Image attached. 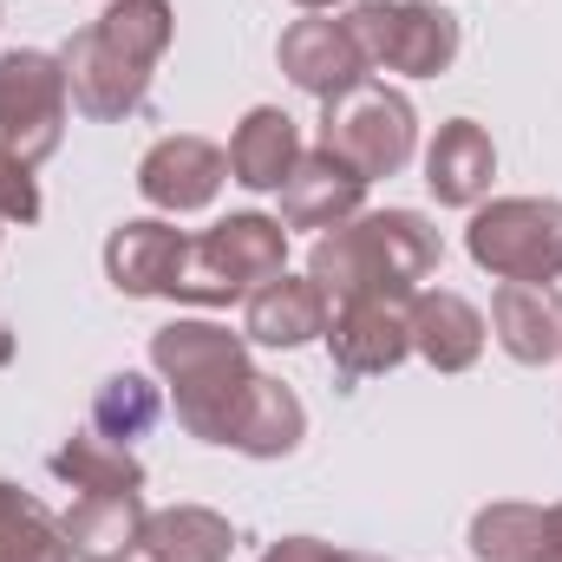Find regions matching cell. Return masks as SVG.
<instances>
[{
	"instance_id": "cell-1",
	"label": "cell",
	"mask_w": 562,
	"mask_h": 562,
	"mask_svg": "<svg viewBox=\"0 0 562 562\" xmlns=\"http://www.w3.org/2000/svg\"><path fill=\"white\" fill-rule=\"evenodd\" d=\"M150 367L177 406V425L203 445H243L249 406L262 393V373L249 360V334H229L223 321H170L150 334Z\"/></svg>"
},
{
	"instance_id": "cell-2",
	"label": "cell",
	"mask_w": 562,
	"mask_h": 562,
	"mask_svg": "<svg viewBox=\"0 0 562 562\" xmlns=\"http://www.w3.org/2000/svg\"><path fill=\"white\" fill-rule=\"evenodd\" d=\"M177 40V7L170 0H119L99 20H86L66 46V86H72V112H86L92 125H119L132 119L157 79V59Z\"/></svg>"
},
{
	"instance_id": "cell-3",
	"label": "cell",
	"mask_w": 562,
	"mask_h": 562,
	"mask_svg": "<svg viewBox=\"0 0 562 562\" xmlns=\"http://www.w3.org/2000/svg\"><path fill=\"white\" fill-rule=\"evenodd\" d=\"M445 262V236L419 210H360L353 223L314 236L307 276L327 294V307L360 294H419Z\"/></svg>"
},
{
	"instance_id": "cell-4",
	"label": "cell",
	"mask_w": 562,
	"mask_h": 562,
	"mask_svg": "<svg viewBox=\"0 0 562 562\" xmlns=\"http://www.w3.org/2000/svg\"><path fill=\"white\" fill-rule=\"evenodd\" d=\"M288 269V229L281 216L262 210H236L223 216L216 229L190 236V256H183V281L170 301H196V307H229V301H249L262 281H276Z\"/></svg>"
},
{
	"instance_id": "cell-5",
	"label": "cell",
	"mask_w": 562,
	"mask_h": 562,
	"mask_svg": "<svg viewBox=\"0 0 562 562\" xmlns=\"http://www.w3.org/2000/svg\"><path fill=\"white\" fill-rule=\"evenodd\" d=\"M314 144L327 157H340L347 170H360L367 183H380V177H400L413 164V150H419V112H413L406 92L360 79L353 92H340V99L321 105V138Z\"/></svg>"
},
{
	"instance_id": "cell-6",
	"label": "cell",
	"mask_w": 562,
	"mask_h": 562,
	"mask_svg": "<svg viewBox=\"0 0 562 562\" xmlns=\"http://www.w3.org/2000/svg\"><path fill=\"white\" fill-rule=\"evenodd\" d=\"M347 33L367 53V72H400V79H438L451 72L464 26L438 0H360L340 13Z\"/></svg>"
},
{
	"instance_id": "cell-7",
	"label": "cell",
	"mask_w": 562,
	"mask_h": 562,
	"mask_svg": "<svg viewBox=\"0 0 562 562\" xmlns=\"http://www.w3.org/2000/svg\"><path fill=\"white\" fill-rule=\"evenodd\" d=\"M464 249L497 281H562V203L557 196H491L471 210Z\"/></svg>"
},
{
	"instance_id": "cell-8",
	"label": "cell",
	"mask_w": 562,
	"mask_h": 562,
	"mask_svg": "<svg viewBox=\"0 0 562 562\" xmlns=\"http://www.w3.org/2000/svg\"><path fill=\"white\" fill-rule=\"evenodd\" d=\"M66 119H72V86L59 53H33V46L0 53V157L26 170L46 164L66 144Z\"/></svg>"
},
{
	"instance_id": "cell-9",
	"label": "cell",
	"mask_w": 562,
	"mask_h": 562,
	"mask_svg": "<svg viewBox=\"0 0 562 562\" xmlns=\"http://www.w3.org/2000/svg\"><path fill=\"white\" fill-rule=\"evenodd\" d=\"M327 353H334V373L347 386L353 380H373V373H393L413 353V294H360V301H340L334 321H327Z\"/></svg>"
},
{
	"instance_id": "cell-10",
	"label": "cell",
	"mask_w": 562,
	"mask_h": 562,
	"mask_svg": "<svg viewBox=\"0 0 562 562\" xmlns=\"http://www.w3.org/2000/svg\"><path fill=\"white\" fill-rule=\"evenodd\" d=\"M229 183V150L196 132H177V138H157L138 164V196L164 216H190V210H210L216 190Z\"/></svg>"
},
{
	"instance_id": "cell-11",
	"label": "cell",
	"mask_w": 562,
	"mask_h": 562,
	"mask_svg": "<svg viewBox=\"0 0 562 562\" xmlns=\"http://www.w3.org/2000/svg\"><path fill=\"white\" fill-rule=\"evenodd\" d=\"M183 256H190L183 229H170L157 216H132L105 236V281L125 301H170L183 281Z\"/></svg>"
},
{
	"instance_id": "cell-12",
	"label": "cell",
	"mask_w": 562,
	"mask_h": 562,
	"mask_svg": "<svg viewBox=\"0 0 562 562\" xmlns=\"http://www.w3.org/2000/svg\"><path fill=\"white\" fill-rule=\"evenodd\" d=\"M281 72L307 92V99H340V92H353L360 79H367V53H360V40L347 33V20H327V13H307V20H294L288 33H281L276 46Z\"/></svg>"
},
{
	"instance_id": "cell-13",
	"label": "cell",
	"mask_w": 562,
	"mask_h": 562,
	"mask_svg": "<svg viewBox=\"0 0 562 562\" xmlns=\"http://www.w3.org/2000/svg\"><path fill=\"white\" fill-rule=\"evenodd\" d=\"M276 196H281V229H321L327 236V229H340V223L360 216L367 177L347 170L340 157H327L314 144V150H301V164L288 170V183H281Z\"/></svg>"
},
{
	"instance_id": "cell-14",
	"label": "cell",
	"mask_w": 562,
	"mask_h": 562,
	"mask_svg": "<svg viewBox=\"0 0 562 562\" xmlns=\"http://www.w3.org/2000/svg\"><path fill=\"white\" fill-rule=\"evenodd\" d=\"M491 327L497 347L517 367H550L562 360V294L557 281H504L491 294Z\"/></svg>"
},
{
	"instance_id": "cell-15",
	"label": "cell",
	"mask_w": 562,
	"mask_h": 562,
	"mask_svg": "<svg viewBox=\"0 0 562 562\" xmlns=\"http://www.w3.org/2000/svg\"><path fill=\"white\" fill-rule=\"evenodd\" d=\"M491 177H497V144H491V132L477 119L438 125V138L425 150V190L445 210H477L491 196Z\"/></svg>"
},
{
	"instance_id": "cell-16",
	"label": "cell",
	"mask_w": 562,
	"mask_h": 562,
	"mask_svg": "<svg viewBox=\"0 0 562 562\" xmlns=\"http://www.w3.org/2000/svg\"><path fill=\"white\" fill-rule=\"evenodd\" d=\"M327 321H334V307H327V294L314 288V276H288L281 269L276 281H262L256 294H249V314H243V334L256 340V347H307V340H327Z\"/></svg>"
},
{
	"instance_id": "cell-17",
	"label": "cell",
	"mask_w": 562,
	"mask_h": 562,
	"mask_svg": "<svg viewBox=\"0 0 562 562\" xmlns=\"http://www.w3.org/2000/svg\"><path fill=\"white\" fill-rule=\"evenodd\" d=\"M484 314L451 294V288H419L413 294V353H419L431 373H471L477 353H484Z\"/></svg>"
},
{
	"instance_id": "cell-18",
	"label": "cell",
	"mask_w": 562,
	"mask_h": 562,
	"mask_svg": "<svg viewBox=\"0 0 562 562\" xmlns=\"http://www.w3.org/2000/svg\"><path fill=\"white\" fill-rule=\"evenodd\" d=\"M144 491H79V504L59 517L72 562H132L144 543Z\"/></svg>"
},
{
	"instance_id": "cell-19",
	"label": "cell",
	"mask_w": 562,
	"mask_h": 562,
	"mask_svg": "<svg viewBox=\"0 0 562 562\" xmlns=\"http://www.w3.org/2000/svg\"><path fill=\"white\" fill-rule=\"evenodd\" d=\"M477 562H562V504H484L471 517Z\"/></svg>"
},
{
	"instance_id": "cell-20",
	"label": "cell",
	"mask_w": 562,
	"mask_h": 562,
	"mask_svg": "<svg viewBox=\"0 0 562 562\" xmlns=\"http://www.w3.org/2000/svg\"><path fill=\"white\" fill-rule=\"evenodd\" d=\"M144 562H229L236 557V530L223 510L210 504H170L144 517Z\"/></svg>"
},
{
	"instance_id": "cell-21",
	"label": "cell",
	"mask_w": 562,
	"mask_h": 562,
	"mask_svg": "<svg viewBox=\"0 0 562 562\" xmlns=\"http://www.w3.org/2000/svg\"><path fill=\"white\" fill-rule=\"evenodd\" d=\"M294 164H301V125L281 105H256L229 138V177L243 190H281Z\"/></svg>"
},
{
	"instance_id": "cell-22",
	"label": "cell",
	"mask_w": 562,
	"mask_h": 562,
	"mask_svg": "<svg viewBox=\"0 0 562 562\" xmlns=\"http://www.w3.org/2000/svg\"><path fill=\"white\" fill-rule=\"evenodd\" d=\"M53 477L72 491H144V464L132 445L105 438V431H72L53 451Z\"/></svg>"
},
{
	"instance_id": "cell-23",
	"label": "cell",
	"mask_w": 562,
	"mask_h": 562,
	"mask_svg": "<svg viewBox=\"0 0 562 562\" xmlns=\"http://www.w3.org/2000/svg\"><path fill=\"white\" fill-rule=\"evenodd\" d=\"M0 562H72L59 517L7 477H0Z\"/></svg>"
},
{
	"instance_id": "cell-24",
	"label": "cell",
	"mask_w": 562,
	"mask_h": 562,
	"mask_svg": "<svg viewBox=\"0 0 562 562\" xmlns=\"http://www.w3.org/2000/svg\"><path fill=\"white\" fill-rule=\"evenodd\" d=\"M307 438V406L294 400V386H281L262 373V393H256V406H249V425H243V458H288L294 445Z\"/></svg>"
},
{
	"instance_id": "cell-25",
	"label": "cell",
	"mask_w": 562,
	"mask_h": 562,
	"mask_svg": "<svg viewBox=\"0 0 562 562\" xmlns=\"http://www.w3.org/2000/svg\"><path fill=\"white\" fill-rule=\"evenodd\" d=\"M157 419H164V393H157L144 373H112V380L99 386V400H92V431H105V438H119V445L144 438Z\"/></svg>"
},
{
	"instance_id": "cell-26",
	"label": "cell",
	"mask_w": 562,
	"mask_h": 562,
	"mask_svg": "<svg viewBox=\"0 0 562 562\" xmlns=\"http://www.w3.org/2000/svg\"><path fill=\"white\" fill-rule=\"evenodd\" d=\"M0 223H40V183L13 157H0Z\"/></svg>"
},
{
	"instance_id": "cell-27",
	"label": "cell",
	"mask_w": 562,
	"mask_h": 562,
	"mask_svg": "<svg viewBox=\"0 0 562 562\" xmlns=\"http://www.w3.org/2000/svg\"><path fill=\"white\" fill-rule=\"evenodd\" d=\"M262 562H347V550H334L321 537H281V543L262 550Z\"/></svg>"
},
{
	"instance_id": "cell-28",
	"label": "cell",
	"mask_w": 562,
	"mask_h": 562,
	"mask_svg": "<svg viewBox=\"0 0 562 562\" xmlns=\"http://www.w3.org/2000/svg\"><path fill=\"white\" fill-rule=\"evenodd\" d=\"M7 360H13V334L0 327V367H7Z\"/></svg>"
},
{
	"instance_id": "cell-29",
	"label": "cell",
	"mask_w": 562,
	"mask_h": 562,
	"mask_svg": "<svg viewBox=\"0 0 562 562\" xmlns=\"http://www.w3.org/2000/svg\"><path fill=\"white\" fill-rule=\"evenodd\" d=\"M294 7H307V13H321V7H334V0H294Z\"/></svg>"
},
{
	"instance_id": "cell-30",
	"label": "cell",
	"mask_w": 562,
	"mask_h": 562,
	"mask_svg": "<svg viewBox=\"0 0 562 562\" xmlns=\"http://www.w3.org/2000/svg\"><path fill=\"white\" fill-rule=\"evenodd\" d=\"M347 562H386V557H360V550H347Z\"/></svg>"
},
{
	"instance_id": "cell-31",
	"label": "cell",
	"mask_w": 562,
	"mask_h": 562,
	"mask_svg": "<svg viewBox=\"0 0 562 562\" xmlns=\"http://www.w3.org/2000/svg\"><path fill=\"white\" fill-rule=\"evenodd\" d=\"M105 7H119V0H105Z\"/></svg>"
}]
</instances>
